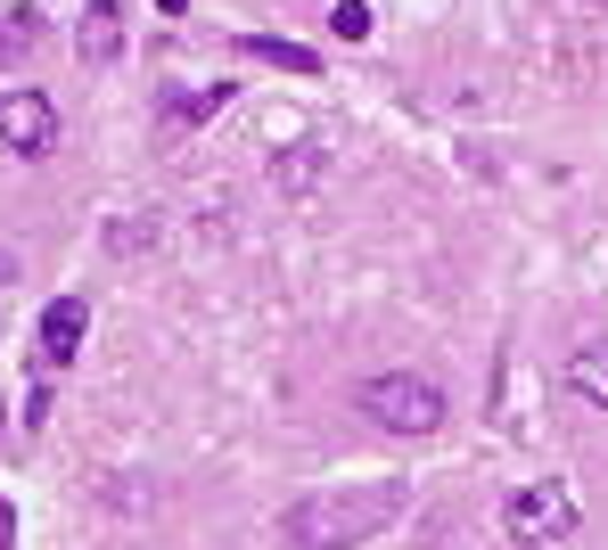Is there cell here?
I'll return each instance as SVG.
<instances>
[{"label": "cell", "instance_id": "obj_1", "mask_svg": "<svg viewBox=\"0 0 608 550\" xmlns=\"http://www.w3.org/2000/svg\"><path fill=\"white\" fill-rule=\"evenodd\" d=\"M403 510H411L403 484H329V493L288 501L280 534L288 550H353V542H379Z\"/></svg>", "mask_w": 608, "mask_h": 550}, {"label": "cell", "instance_id": "obj_2", "mask_svg": "<svg viewBox=\"0 0 608 550\" xmlns=\"http://www.w3.org/2000/svg\"><path fill=\"white\" fill-rule=\"evenodd\" d=\"M353 403L379 419L387 436H436L445 428V387L436 378H411V370H387V378H362Z\"/></svg>", "mask_w": 608, "mask_h": 550}, {"label": "cell", "instance_id": "obj_3", "mask_svg": "<svg viewBox=\"0 0 608 550\" xmlns=\"http://www.w3.org/2000/svg\"><path fill=\"white\" fill-rule=\"evenodd\" d=\"M501 526H510V542H527V550H542V542H576V526H584V510H576V493L568 484H518L510 501H501Z\"/></svg>", "mask_w": 608, "mask_h": 550}, {"label": "cell", "instance_id": "obj_4", "mask_svg": "<svg viewBox=\"0 0 608 550\" xmlns=\"http://www.w3.org/2000/svg\"><path fill=\"white\" fill-rule=\"evenodd\" d=\"M58 140V108L41 91H0V148H17V157H50Z\"/></svg>", "mask_w": 608, "mask_h": 550}, {"label": "cell", "instance_id": "obj_5", "mask_svg": "<svg viewBox=\"0 0 608 550\" xmlns=\"http://www.w3.org/2000/svg\"><path fill=\"white\" fill-rule=\"evenodd\" d=\"M230 91H239V82H198V91H173V99L157 108V132H165V140L198 132L206 116H222V108H230Z\"/></svg>", "mask_w": 608, "mask_h": 550}, {"label": "cell", "instance_id": "obj_6", "mask_svg": "<svg viewBox=\"0 0 608 550\" xmlns=\"http://www.w3.org/2000/svg\"><path fill=\"white\" fill-rule=\"evenodd\" d=\"M74 50H82V67H116V58H123V9H116V0H91V9H82Z\"/></svg>", "mask_w": 608, "mask_h": 550}, {"label": "cell", "instance_id": "obj_7", "mask_svg": "<svg viewBox=\"0 0 608 550\" xmlns=\"http://www.w3.org/2000/svg\"><path fill=\"white\" fill-rule=\"evenodd\" d=\"M82 337H91V312H82V296H58V304L41 312V353H50V362H74Z\"/></svg>", "mask_w": 608, "mask_h": 550}, {"label": "cell", "instance_id": "obj_8", "mask_svg": "<svg viewBox=\"0 0 608 550\" xmlns=\"http://www.w3.org/2000/svg\"><path fill=\"white\" fill-rule=\"evenodd\" d=\"M239 50L263 58V67H288V74H321V50H305V41H288V33H247Z\"/></svg>", "mask_w": 608, "mask_h": 550}, {"label": "cell", "instance_id": "obj_9", "mask_svg": "<svg viewBox=\"0 0 608 550\" xmlns=\"http://www.w3.org/2000/svg\"><path fill=\"white\" fill-rule=\"evenodd\" d=\"M568 394H584L592 411H608V346H576L568 353Z\"/></svg>", "mask_w": 608, "mask_h": 550}, {"label": "cell", "instance_id": "obj_10", "mask_svg": "<svg viewBox=\"0 0 608 550\" xmlns=\"http://www.w3.org/2000/svg\"><path fill=\"white\" fill-rule=\"evenodd\" d=\"M41 41V17L33 9H0V58H26Z\"/></svg>", "mask_w": 608, "mask_h": 550}, {"label": "cell", "instance_id": "obj_11", "mask_svg": "<svg viewBox=\"0 0 608 550\" xmlns=\"http://www.w3.org/2000/svg\"><path fill=\"white\" fill-rule=\"evenodd\" d=\"M329 33H338V41H362V33H370V9H362V0H338V9H329Z\"/></svg>", "mask_w": 608, "mask_h": 550}, {"label": "cell", "instance_id": "obj_12", "mask_svg": "<svg viewBox=\"0 0 608 550\" xmlns=\"http://www.w3.org/2000/svg\"><path fill=\"white\" fill-rule=\"evenodd\" d=\"M17 542V518H9V501H0V550H9Z\"/></svg>", "mask_w": 608, "mask_h": 550}, {"label": "cell", "instance_id": "obj_13", "mask_svg": "<svg viewBox=\"0 0 608 550\" xmlns=\"http://www.w3.org/2000/svg\"><path fill=\"white\" fill-rule=\"evenodd\" d=\"M157 9H165V17H181V9H190V0H157Z\"/></svg>", "mask_w": 608, "mask_h": 550}, {"label": "cell", "instance_id": "obj_14", "mask_svg": "<svg viewBox=\"0 0 608 550\" xmlns=\"http://www.w3.org/2000/svg\"><path fill=\"white\" fill-rule=\"evenodd\" d=\"M0 419H9V403H0Z\"/></svg>", "mask_w": 608, "mask_h": 550}, {"label": "cell", "instance_id": "obj_15", "mask_svg": "<svg viewBox=\"0 0 608 550\" xmlns=\"http://www.w3.org/2000/svg\"><path fill=\"white\" fill-rule=\"evenodd\" d=\"M600 9H608V0H600Z\"/></svg>", "mask_w": 608, "mask_h": 550}]
</instances>
